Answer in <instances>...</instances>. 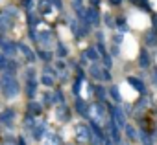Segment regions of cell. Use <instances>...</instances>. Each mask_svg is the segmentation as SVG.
Segmentation results:
<instances>
[]
</instances>
